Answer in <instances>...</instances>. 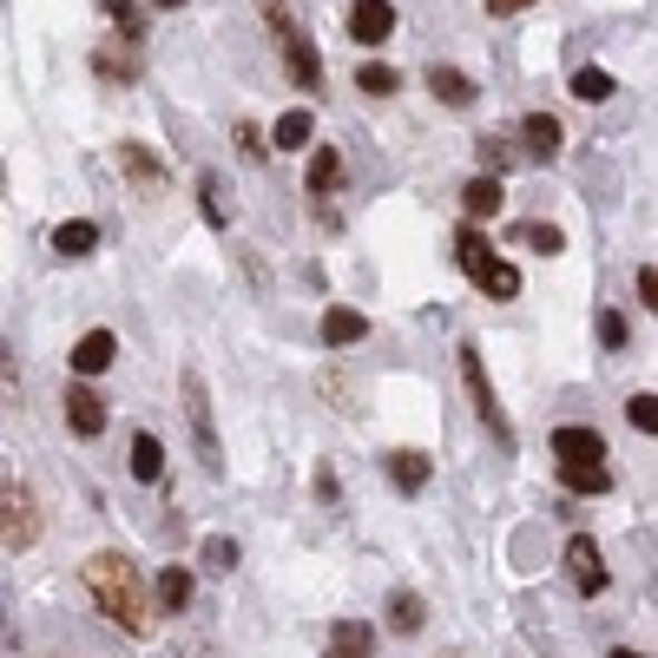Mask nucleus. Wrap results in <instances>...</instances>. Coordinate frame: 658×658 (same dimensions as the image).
Masks as SVG:
<instances>
[{
  "label": "nucleus",
  "mask_w": 658,
  "mask_h": 658,
  "mask_svg": "<svg viewBox=\"0 0 658 658\" xmlns=\"http://www.w3.org/2000/svg\"><path fill=\"white\" fill-rule=\"evenodd\" d=\"M343 178V158H336V146H316V158H310V191H330Z\"/></svg>",
  "instance_id": "obj_23"
},
{
  "label": "nucleus",
  "mask_w": 658,
  "mask_h": 658,
  "mask_svg": "<svg viewBox=\"0 0 658 658\" xmlns=\"http://www.w3.org/2000/svg\"><path fill=\"white\" fill-rule=\"evenodd\" d=\"M513 151L501 146V139H481V165H488V171H501V165H508Z\"/></svg>",
  "instance_id": "obj_35"
},
{
  "label": "nucleus",
  "mask_w": 658,
  "mask_h": 658,
  "mask_svg": "<svg viewBox=\"0 0 658 658\" xmlns=\"http://www.w3.org/2000/svg\"><path fill=\"white\" fill-rule=\"evenodd\" d=\"M323 658H375V626H369V619H336Z\"/></svg>",
  "instance_id": "obj_7"
},
{
  "label": "nucleus",
  "mask_w": 658,
  "mask_h": 658,
  "mask_svg": "<svg viewBox=\"0 0 658 658\" xmlns=\"http://www.w3.org/2000/svg\"><path fill=\"white\" fill-rule=\"evenodd\" d=\"M481 291H488V296H501V303H508V296H520V271H513V264H501V257H494V264L481 271Z\"/></svg>",
  "instance_id": "obj_24"
},
{
  "label": "nucleus",
  "mask_w": 658,
  "mask_h": 658,
  "mask_svg": "<svg viewBox=\"0 0 658 658\" xmlns=\"http://www.w3.org/2000/svg\"><path fill=\"white\" fill-rule=\"evenodd\" d=\"M92 244H99V230H92L86 218H73V224H60V230H53V251H60V257H86Z\"/></svg>",
  "instance_id": "obj_21"
},
{
  "label": "nucleus",
  "mask_w": 658,
  "mask_h": 658,
  "mask_svg": "<svg viewBox=\"0 0 658 658\" xmlns=\"http://www.w3.org/2000/svg\"><path fill=\"white\" fill-rule=\"evenodd\" d=\"M520 7H533V0H488V13H520Z\"/></svg>",
  "instance_id": "obj_37"
},
{
  "label": "nucleus",
  "mask_w": 658,
  "mask_h": 658,
  "mask_svg": "<svg viewBox=\"0 0 658 658\" xmlns=\"http://www.w3.org/2000/svg\"><path fill=\"white\" fill-rule=\"evenodd\" d=\"M185 422H191V441H198V461L224 474V454H218V429H212V389L198 369H185Z\"/></svg>",
  "instance_id": "obj_3"
},
{
  "label": "nucleus",
  "mask_w": 658,
  "mask_h": 658,
  "mask_svg": "<svg viewBox=\"0 0 658 658\" xmlns=\"http://www.w3.org/2000/svg\"><path fill=\"white\" fill-rule=\"evenodd\" d=\"M501 205H508V191H501V178H494V171H481V178H468V191H461V212H468V224L494 218Z\"/></svg>",
  "instance_id": "obj_9"
},
{
  "label": "nucleus",
  "mask_w": 658,
  "mask_h": 658,
  "mask_svg": "<svg viewBox=\"0 0 658 658\" xmlns=\"http://www.w3.org/2000/svg\"><path fill=\"white\" fill-rule=\"evenodd\" d=\"M429 92H435L441 106H474V79L461 73V67H429Z\"/></svg>",
  "instance_id": "obj_16"
},
{
  "label": "nucleus",
  "mask_w": 658,
  "mask_h": 658,
  "mask_svg": "<svg viewBox=\"0 0 658 658\" xmlns=\"http://www.w3.org/2000/svg\"><path fill=\"white\" fill-rule=\"evenodd\" d=\"M67 422H73V435H99L106 429V402L92 395V389H67Z\"/></svg>",
  "instance_id": "obj_12"
},
{
  "label": "nucleus",
  "mask_w": 658,
  "mask_h": 658,
  "mask_svg": "<svg viewBox=\"0 0 658 658\" xmlns=\"http://www.w3.org/2000/svg\"><path fill=\"white\" fill-rule=\"evenodd\" d=\"M151 7H185V0H151Z\"/></svg>",
  "instance_id": "obj_40"
},
{
  "label": "nucleus",
  "mask_w": 658,
  "mask_h": 658,
  "mask_svg": "<svg viewBox=\"0 0 658 658\" xmlns=\"http://www.w3.org/2000/svg\"><path fill=\"white\" fill-rule=\"evenodd\" d=\"M389 474H395V488H402V494H422V488H429V454L395 448V454H389Z\"/></svg>",
  "instance_id": "obj_17"
},
{
  "label": "nucleus",
  "mask_w": 658,
  "mask_h": 658,
  "mask_svg": "<svg viewBox=\"0 0 658 658\" xmlns=\"http://www.w3.org/2000/svg\"><path fill=\"white\" fill-rule=\"evenodd\" d=\"M606 658H646V652H626V646H619V652H606Z\"/></svg>",
  "instance_id": "obj_39"
},
{
  "label": "nucleus",
  "mask_w": 658,
  "mask_h": 658,
  "mask_svg": "<svg viewBox=\"0 0 658 658\" xmlns=\"http://www.w3.org/2000/svg\"><path fill=\"white\" fill-rule=\"evenodd\" d=\"M310 132H316V112H310V106H291V112L271 126V146H277V151H296V146H310Z\"/></svg>",
  "instance_id": "obj_15"
},
{
  "label": "nucleus",
  "mask_w": 658,
  "mask_h": 658,
  "mask_svg": "<svg viewBox=\"0 0 658 658\" xmlns=\"http://www.w3.org/2000/svg\"><path fill=\"white\" fill-rule=\"evenodd\" d=\"M454 251H461V271H468V277L481 284V271L494 264V251H488V237H481L474 224H461V237H454Z\"/></svg>",
  "instance_id": "obj_19"
},
{
  "label": "nucleus",
  "mask_w": 658,
  "mask_h": 658,
  "mask_svg": "<svg viewBox=\"0 0 658 658\" xmlns=\"http://www.w3.org/2000/svg\"><path fill=\"white\" fill-rule=\"evenodd\" d=\"M520 139H527V151H533V158L547 165V158H560V119H553V112H527Z\"/></svg>",
  "instance_id": "obj_14"
},
{
  "label": "nucleus",
  "mask_w": 658,
  "mask_h": 658,
  "mask_svg": "<svg viewBox=\"0 0 658 658\" xmlns=\"http://www.w3.org/2000/svg\"><path fill=\"white\" fill-rule=\"evenodd\" d=\"M99 7H106V13H126V7H132V0H99Z\"/></svg>",
  "instance_id": "obj_38"
},
{
  "label": "nucleus",
  "mask_w": 658,
  "mask_h": 658,
  "mask_svg": "<svg viewBox=\"0 0 658 658\" xmlns=\"http://www.w3.org/2000/svg\"><path fill=\"white\" fill-rule=\"evenodd\" d=\"M237 146H244V158H264V132H257V126H237Z\"/></svg>",
  "instance_id": "obj_34"
},
{
  "label": "nucleus",
  "mask_w": 658,
  "mask_h": 658,
  "mask_svg": "<svg viewBox=\"0 0 658 658\" xmlns=\"http://www.w3.org/2000/svg\"><path fill=\"white\" fill-rule=\"evenodd\" d=\"M205 218L224 224V185H218V178H205Z\"/></svg>",
  "instance_id": "obj_33"
},
{
  "label": "nucleus",
  "mask_w": 658,
  "mask_h": 658,
  "mask_svg": "<svg viewBox=\"0 0 658 658\" xmlns=\"http://www.w3.org/2000/svg\"><path fill=\"white\" fill-rule=\"evenodd\" d=\"M389 33H395V7H389V0H356V7H350V40L382 47Z\"/></svg>",
  "instance_id": "obj_5"
},
{
  "label": "nucleus",
  "mask_w": 658,
  "mask_h": 658,
  "mask_svg": "<svg viewBox=\"0 0 658 658\" xmlns=\"http://www.w3.org/2000/svg\"><path fill=\"white\" fill-rule=\"evenodd\" d=\"M520 237H527V244H533V251H540V257H553V251H560V244H567V237H560V224H527V230H520Z\"/></svg>",
  "instance_id": "obj_31"
},
{
  "label": "nucleus",
  "mask_w": 658,
  "mask_h": 658,
  "mask_svg": "<svg viewBox=\"0 0 658 658\" xmlns=\"http://www.w3.org/2000/svg\"><path fill=\"white\" fill-rule=\"evenodd\" d=\"M560 481H567L573 494H606V488H612L606 461H560Z\"/></svg>",
  "instance_id": "obj_18"
},
{
  "label": "nucleus",
  "mask_w": 658,
  "mask_h": 658,
  "mask_svg": "<svg viewBox=\"0 0 658 658\" xmlns=\"http://www.w3.org/2000/svg\"><path fill=\"white\" fill-rule=\"evenodd\" d=\"M567 567H573V586H580V592H606V560H599V547H592L586 533L567 540Z\"/></svg>",
  "instance_id": "obj_8"
},
{
  "label": "nucleus",
  "mask_w": 658,
  "mask_h": 658,
  "mask_svg": "<svg viewBox=\"0 0 658 658\" xmlns=\"http://www.w3.org/2000/svg\"><path fill=\"white\" fill-rule=\"evenodd\" d=\"M198 560H205L212 573H230V567H237V540H224V533H212V540L198 547Z\"/></svg>",
  "instance_id": "obj_29"
},
{
  "label": "nucleus",
  "mask_w": 658,
  "mask_h": 658,
  "mask_svg": "<svg viewBox=\"0 0 658 658\" xmlns=\"http://www.w3.org/2000/svg\"><path fill=\"white\" fill-rule=\"evenodd\" d=\"M264 13H271V27H277V47H284V67L303 92H316L323 86V60H316V40L296 27L291 13H284V0H264Z\"/></svg>",
  "instance_id": "obj_2"
},
{
  "label": "nucleus",
  "mask_w": 658,
  "mask_h": 658,
  "mask_svg": "<svg viewBox=\"0 0 658 658\" xmlns=\"http://www.w3.org/2000/svg\"><path fill=\"white\" fill-rule=\"evenodd\" d=\"M363 336H369L363 310H350V303H330L323 310V343H363Z\"/></svg>",
  "instance_id": "obj_13"
},
{
  "label": "nucleus",
  "mask_w": 658,
  "mask_h": 658,
  "mask_svg": "<svg viewBox=\"0 0 658 658\" xmlns=\"http://www.w3.org/2000/svg\"><path fill=\"white\" fill-rule=\"evenodd\" d=\"M573 99H586V106L612 99V73H599V67H580V73H573Z\"/></svg>",
  "instance_id": "obj_26"
},
{
  "label": "nucleus",
  "mask_w": 658,
  "mask_h": 658,
  "mask_svg": "<svg viewBox=\"0 0 658 658\" xmlns=\"http://www.w3.org/2000/svg\"><path fill=\"white\" fill-rule=\"evenodd\" d=\"M626 422H632L639 435H658V395H632V402H626Z\"/></svg>",
  "instance_id": "obj_30"
},
{
  "label": "nucleus",
  "mask_w": 658,
  "mask_h": 658,
  "mask_svg": "<svg viewBox=\"0 0 658 658\" xmlns=\"http://www.w3.org/2000/svg\"><path fill=\"white\" fill-rule=\"evenodd\" d=\"M389 626H395V632H422V599H415V592H395Z\"/></svg>",
  "instance_id": "obj_28"
},
{
  "label": "nucleus",
  "mask_w": 658,
  "mask_h": 658,
  "mask_svg": "<svg viewBox=\"0 0 658 658\" xmlns=\"http://www.w3.org/2000/svg\"><path fill=\"white\" fill-rule=\"evenodd\" d=\"M119 171H126L139 191H158V165H151L146 146H119Z\"/></svg>",
  "instance_id": "obj_20"
},
{
  "label": "nucleus",
  "mask_w": 658,
  "mask_h": 658,
  "mask_svg": "<svg viewBox=\"0 0 658 658\" xmlns=\"http://www.w3.org/2000/svg\"><path fill=\"white\" fill-rule=\"evenodd\" d=\"M158 599L178 612V606L191 599V573H185V567H165V573H158Z\"/></svg>",
  "instance_id": "obj_27"
},
{
  "label": "nucleus",
  "mask_w": 658,
  "mask_h": 658,
  "mask_svg": "<svg viewBox=\"0 0 658 658\" xmlns=\"http://www.w3.org/2000/svg\"><path fill=\"white\" fill-rule=\"evenodd\" d=\"M639 296H646V310H658V271H639Z\"/></svg>",
  "instance_id": "obj_36"
},
{
  "label": "nucleus",
  "mask_w": 658,
  "mask_h": 658,
  "mask_svg": "<svg viewBox=\"0 0 658 658\" xmlns=\"http://www.w3.org/2000/svg\"><path fill=\"white\" fill-rule=\"evenodd\" d=\"M599 343L606 350H626V316L619 310H599Z\"/></svg>",
  "instance_id": "obj_32"
},
{
  "label": "nucleus",
  "mask_w": 658,
  "mask_h": 658,
  "mask_svg": "<svg viewBox=\"0 0 658 658\" xmlns=\"http://www.w3.org/2000/svg\"><path fill=\"white\" fill-rule=\"evenodd\" d=\"M461 375H468V395H474V415L494 429V441H513V429H508V415H501V395H494V382H488V369H481V350L468 343L461 350Z\"/></svg>",
  "instance_id": "obj_4"
},
{
  "label": "nucleus",
  "mask_w": 658,
  "mask_h": 658,
  "mask_svg": "<svg viewBox=\"0 0 658 658\" xmlns=\"http://www.w3.org/2000/svg\"><path fill=\"white\" fill-rule=\"evenodd\" d=\"M356 86H363L369 99H389V92L402 86V73H395V67H382V60H369L363 73H356Z\"/></svg>",
  "instance_id": "obj_25"
},
{
  "label": "nucleus",
  "mask_w": 658,
  "mask_h": 658,
  "mask_svg": "<svg viewBox=\"0 0 658 658\" xmlns=\"http://www.w3.org/2000/svg\"><path fill=\"white\" fill-rule=\"evenodd\" d=\"M0 513H7V553L33 547V533H40V520H33V494H27V488H7Z\"/></svg>",
  "instance_id": "obj_6"
},
{
  "label": "nucleus",
  "mask_w": 658,
  "mask_h": 658,
  "mask_svg": "<svg viewBox=\"0 0 658 658\" xmlns=\"http://www.w3.org/2000/svg\"><path fill=\"white\" fill-rule=\"evenodd\" d=\"M553 454L560 461H606V441H599V429H553Z\"/></svg>",
  "instance_id": "obj_11"
},
{
  "label": "nucleus",
  "mask_w": 658,
  "mask_h": 658,
  "mask_svg": "<svg viewBox=\"0 0 658 658\" xmlns=\"http://www.w3.org/2000/svg\"><path fill=\"white\" fill-rule=\"evenodd\" d=\"M132 474H139V481H158V474H165V441L158 435L132 441Z\"/></svg>",
  "instance_id": "obj_22"
},
{
  "label": "nucleus",
  "mask_w": 658,
  "mask_h": 658,
  "mask_svg": "<svg viewBox=\"0 0 658 658\" xmlns=\"http://www.w3.org/2000/svg\"><path fill=\"white\" fill-rule=\"evenodd\" d=\"M86 592H92V606H99L112 626H126L132 639H146L151 632L146 586H139V573H132L126 553H92V560H86Z\"/></svg>",
  "instance_id": "obj_1"
},
{
  "label": "nucleus",
  "mask_w": 658,
  "mask_h": 658,
  "mask_svg": "<svg viewBox=\"0 0 658 658\" xmlns=\"http://www.w3.org/2000/svg\"><path fill=\"white\" fill-rule=\"evenodd\" d=\"M112 356H119L112 330H86V336L73 343V369H79V375H106V369H112Z\"/></svg>",
  "instance_id": "obj_10"
}]
</instances>
